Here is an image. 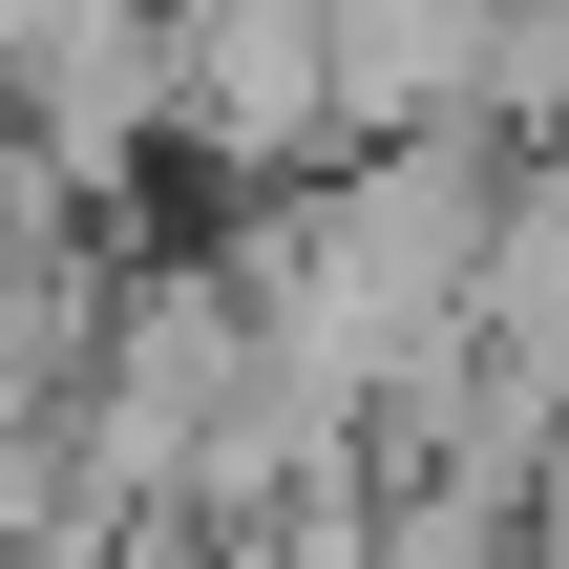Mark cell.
Wrapping results in <instances>:
<instances>
[{"instance_id": "6da1fadb", "label": "cell", "mask_w": 569, "mask_h": 569, "mask_svg": "<svg viewBox=\"0 0 569 569\" xmlns=\"http://www.w3.org/2000/svg\"><path fill=\"white\" fill-rule=\"evenodd\" d=\"M486 106L507 127H569V0H507L486 21Z\"/></svg>"}]
</instances>
